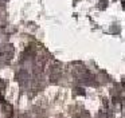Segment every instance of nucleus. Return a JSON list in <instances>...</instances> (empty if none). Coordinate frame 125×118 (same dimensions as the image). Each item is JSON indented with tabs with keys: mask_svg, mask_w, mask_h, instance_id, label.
Wrapping results in <instances>:
<instances>
[{
	"mask_svg": "<svg viewBox=\"0 0 125 118\" xmlns=\"http://www.w3.org/2000/svg\"><path fill=\"white\" fill-rule=\"evenodd\" d=\"M73 74L77 78L79 83L82 85H95L94 77L90 74V71L87 69H85L83 66H75L73 69Z\"/></svg>",
	"mask_w": 125,
	"mask_h": 118,
	"instance_id": "nucleus-1",
	"label": "nucleus"
},
{
	"mask_svg": "<svg viewBox=\"0 0 125 118\" xmlns=\"http://www.w3.org/2000/svg\"><path fill=\"white\" fill-rule=\"evenodd\" d=\"M14 46L12 44H4L1 46V48H0V66H6V64H8L12 60V58H14Z\"/></svg>",
	"mask_w": 125,
	"mask_h": 118,
	"instance_id": "nucleus-2",
	"label": "nucleus"
},
{
	"mask_svg": "<svg viewBox=\"0 0 125 118\" xmlns=\"http://www.w3.org/2000/svg\"><path fill=\"white\" fill-rule=\"evenodd\" d=\"M49 77H50V82L51 83H58L62 77V67L59 66V63H52L50 66V71H49Z\"/></svg>",
	"mask_w": 125,
	"mask_h": 118,
	"instance_id": "nucleus-3",
	"label": "nucleus"
},
{
	"mask_svg": "<svg viewBox=\"0 0 125 118\" xmlns=\"http://www.w3.org/2000/svg\"><path fill=\"white\" fill-rule=\"evenodd\" d=\"M44 63H46V56H43V55H39L38 58L35 59L34 72H35L36 75L42 74V71H43V69H44Z\"/></svg>",
	"mask_w": 125,
	"mask_h": 118,
	"instance_id": "nucleus-4",
	"label": "nucleus"
},
{
	"mask_svg": "<svg viewBox=\"0 0 125 118\" xmlns=\"http://www.w3.org/2000/svg\"><path fill=\"white\" fill-rule=\"evenodd\" d=\"M16 78H18V80H19V83H20L22 87H27L28 86V82H30V74H28L26 70L18 72Z\"/></svg>",
	"mask_w": 125,
	"mask_h": 118,
	"instance_id": "nucleus-5",
	"label": "nucleus"
},
{
	"mask_svg": "<svg viewBox=\"0 0 125 118\" xmlns=\"http://www.w3.org/2000/svg\"><path fill=\"white\" fill-rule=\"evenodd\" d=\"M1 103H3V111H4V114H6V118H11L12 113H14L12 106L10 103H7V102H1Z\"/></svg>",
	"mask_w": 125,
	"mask_h": 118,
	"instance_id": "nucleus-6",
	"label": "nucleus"
},
{
	"mask_svg": "<svg viewBox=\"0 0 125 118\" xmlns=\"http://www.w3.org/2000/svg\"><path fill=\"white\" fill-rule=\"evenodd\" d=\"M4 93H6V82L0 79V102H4Z\"/></svg>",
	"mask_w": 125,
	"mask_h": 118,
	"instance_id": "nucleus-7",
	"label": "nucleus"
},
{
	"mask_svg": "<svg viewBox=\"0 0 125 118\" xmlns=\"http://www.w3.org/2000/svg\"><path fill=\"white\" fill-rule=\"evenodd\" d=\"M77 118H90V115H89V113L87 111H85V110H82L81 113H79V115Z\"/></svg>",
	"mask_w": 125,
	"mask_h": 118,
	"instance_id": "nucleus-8",
	"label": "nucleus"
},
{
	"mask_svg": "<svg viewBox=\"0 0 125 118\" xmlns=\"http://www.w3.org/2000/svg\"><path fill=\"white\" fill-rule=\"evenodd\" d=\"M100 5H98V7L101 8V10H105L106 8V4H108V0H100Z\"/></svg>",
	"mask_w": 125,
	"mask_h": 118,
	"instance_id": "nucleus-9",
	"label": "nucleus"
},
{
	"mask_svg": "<svg viewBox=\"0 0 125 118\" xmlns=\"http://www.w3.org/2000/svg\"><path fill=\"white\" fill-rule=\"evenodd\" d=\"M7 1H8V0H0V5H1V4H6Z\"/></svg>",
	"mask_w": 125,
	"mask_h": 118,
	"instance_id": "nucleus-10",
	"label": "nucleus"
},
{
	"mask_svg": "<svg viewBox=\"0 0 125 118\" xmlns=\"http://www.w3.org/2000/svg\"><path fill=\"white\" fill-rule=\"evenodd\" d=\"M121 4H122V7H124V10H125V0H121Z\"/></svg>",
	"mask_w": 125,
	"mask_h": 118,
	"instance_id": "nucleus-11",
	"label": "nucleus"
}]
</instances>
